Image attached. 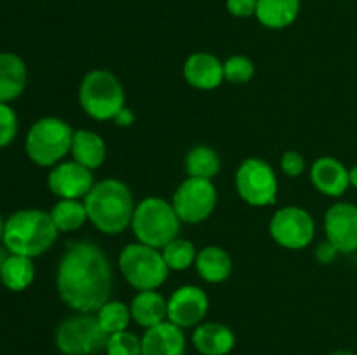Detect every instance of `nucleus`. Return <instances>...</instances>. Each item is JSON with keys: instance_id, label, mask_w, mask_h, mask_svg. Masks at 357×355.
<instances>
[{"instance_id": "1", "label": "nucleus", "mask_w": 357, "mask_h": 355, "mask_svg": "<svg viewBox=\"0 0 357 355\" xmlns=\"http://www.w3.org/2000/svg\"><path fill=\"white\" fill-rule=\"evenodd\" d=\"M114 274L107 254L91 240H70L59 258L56 287L61 301L77 313H96L110 301Z\"/></svg>"}, {"instance_id": "2", "label": "nucleus", "mask_w": 357, "mask_h": 355, "mask_svg": "<svg viewBox=\"0 0 357 355\" xmlns=\"http://www.w3.org/2000/svg\"><path fill=\"white\" fill-rule=\"evenodd\" d=\"M87 218L96 230L107 235H119L131 226L135 214V197L126 183L107 178L91 188L84 198Z\"/></svg>"}, {"instance_id": "3", "label": "nucleus", "mask_w": 357, "mask_h": 355, "mask_svg": "<svg viewBox=\"0 0 357 355\" xmlns=\"http://www.w3.org/2000/svg\"><path fill=\"white\" fill-rule=\"evenodd\" d=\"M58 233L49 212L40 209H21L6 219L2 244L10 254L33 260L54 246Z\"/></svg>"}, {"instance_id": "4", "label": "nucleus", "mask_w": 357, "mask_h": 355, "mask_svg": "<svg viewBox=\"0 0 357 355\" xmlns=\"http://www.w3.org/2000/svg\"><path fill=\"white\" fill-rule=\"evenodd\" d=\"M181 219L173 204L159 197L143 198L135 209L131 228L136 242L162 249L180 233Z\"/></svg>"}, {"instance_id": "5", "label": "nucleus", "mask_w": 357, "mask_h": 355, "mask_svg": "<svg viewBox=\"0 0 357 355\" xmlns=\"http://www.w3.org/2000/svg\"><path fill=\"white\" fill-rule=\"evenodd\" d=\"M73 129L58 117H44L33 122L24 139L28 159L40 167H54L72 150Z\"/></svg>"}, {"instance_id": "6", "label": "nucleus", "mask_w": 357, "mask_h": 355, "mask_svg": "<svg viewBox=\"0 0 357 355\" xmlns=\"http://www.w3.org/2000/svg\"><path fill=\"white\" fill-rule=\"evenodd\" d=\"M79 103L94 120H114L126 106L124 87L108 70H93L80 82Z\"/></svg>"}, {"instance_id": "7", "label": "nucleus", "mask_w": 357, "mask_h": 355, "mask_svg": "<svg viewBox=\"0 0 357 355\" xmlns=\"http://www.w3.org/2000/svg\"><path fill=\"white\" fill-rule=\"evenodd\" d=\"M119 268L128 284L136 291H153L169 275L160 249L142 242H131L119 254Z\"/></svg>"}, {"instance_id": "8", "label": "nucleus", "mask_w": 357, "mask_h": 355, "mask_svg": "<svg viewBox=\"0 0 357 355\" xmlns=\"http://www.w3.org/2000/svg\"><path fill=\"white\" fill-rule=\"evenodd\" d=\"M108 334L101 329L96 313H77L63 320L54 334L56 348L63 355H94L105 350Z\"/></svg>"}, {"instance_id": "9", "label": "nucleus", "mask_w": 357, "mask_h": 355, "mask_svg": "<svg viewBox=\"0 0 357 355\" xmlns=\"http://www.w3.org/2000/svg\"><path fill=\"white\" fill-rule=\"evenodd\" d=\"M236 188L239 197L253 207L274 204L278 198L279 181L267 160L251 157L241 162L236 173Z\"/></svg>"}, {"instance_id": "10", "label": "nucleus", "mask_w": 357, "mask_h": 355, "mask_svg": "<svg viewBox=\"0 0 357 355\" xmlns=\"http://www.w3.org/2000/svg\"><path fill=\"white\" fill-rule=\"evenodd\" d=\"M268 232L281 247L300 251L312 244L316 237V221L303 207L286 205L274 212L268 223Z\"/></svg>"}, {"instance_id": "11", "label": "nucleus", "mask_w": 357, "mask_h": 355, "mask_svg": "<svg viewBox=\"0 0 357 355\" xmlns=\"http://www.w3.org/2000/svg\"><path fill=\"white\" fill-rule=\"evenodd\" d=\"M216 202H218V191L211 180L187 178L176 188L171 204L181 223L197 225L213 214Z\"/></svg>"}, {"instance_id": "12", "label": "nucleus", "mask_w": 357, "mask_h": 355, "mask_svg": "<svg viewBox=\"0 0 357 355\" xmlns=\"http://www.w3.org/2000/svg\"><path fill=\"white\" fill-rule=\"evenodd\" d=\"M209 298L197 285H181L167 298V320L181 329L197 327L208 315Z\"/></svg>"}, {"instance_id": "13", "label": "nucleus", "mask_w": 357, "mask_h": 355, "mask_svg": "<svg viewBox=\"0 0 357 355\" xmlns=\"http://www.w3.org/2000/svg\"><path fill=\"white\" fill-rule=\"evenodd\" d=\"M93 171L84 167L75 160H63L51 167L47 176V187L58 198H73L84 200L94 187Z\"/></svg>"}, {"instance_id": "14", "label": "nucleus", "mask_w": 357, "mask_h": 355, "mask_svg": "<svg viewBox=\"0 0 357 355\" xmlns=\"http://www.w3.org/2000/svg\"><path fill=\"white\" fill-rule=\"evenodd\" d=\"M324 233L340 254L357 251V205L351 202L333 204L324 214Z\"/></svg>"}, {"instance_id": "15", "label": "nucleus", "mask_w": 357, "mask_h": 355, "mask_svg": "<svg viewBox=\"0 0 357 355\" xmlns=\"http://www.w3.org/2000/svg\"><path fill=\"white\" fill-rule=\"evenodd\" d=\"M185 352H187V338L183 329L169 320L145 329L143 333V355H185Z\"/></svg>"}, {"instance_id": "16", "label": "nucleus", "mask_w": 357, "mask_h": 355, "mask_svg": "<svg viewBox=\"0 0 357 355\" xmlns=\"http://www.w3.org/2000/svg\"><path fill=\"white\" fill-rule=\"evenodd\" d=\"M183 77L188 86L201 90H213L225 80L223 63L209 52H194L183 66Z\"/></svg>"}, {"instance_id": "17", "label": "nucleus", "mask_w": 357, "mask_h": 355, "mask_svg": "<svg viewBox=\"0 0 357 355\" xmlns=\"http://www.w3.org/2000/svg\"><path fill=\"white\" fill-rule=\"evenodd\" d=\"M310 180L326 197H342L351 187L349 181V169L333 157H321L310 167Z\"/></svg>"}, {"instance_id": "18", "label": "nucleus", "mask_w": 357, "mask_h": 355, "mask_svg": "<svg viewBox=\"0 0 357 355\" xmlns=\"http://www.w3.org/2000/svg\"><path fill=\"white\" fill-rule=\"evenodd\" d=\"M192 343L201 355H229L236 347V334L225 324L202 322L194 329Z\"/></svg>"}, {"instance_id": "19", "label": "nucleus", "mask_w": 357, "mask_h": 355, "mask_svg": "<svg viewBox=\"0 0 357 355\" xmlns=\"http://www.w3.org/2000/svg\"><path fill=\"white\" fill-rule=\"evenodd\" d=\"M28 70L23 59L14 52H0V103H10L23 94Z\"/></svg>"}, {"instance_id": "20", "label": "nucleus", "mask_w": 357, "mask_h": 355, "mask_svg": "<svg viewBox=\"0 0 357 355\" xmlns=\"http://www.w3.org/2000/svg\"><path fill=\"white\" fill-rule=\"evenodd\" d=\"M129 308L132 320L143 329H150L167 320V299L155 289L136 292Z\"/></svg>"}, {"instance_id": "21", "label": "nucleus", "mask_w": 357, "mask_h": 355, "mask_svg": "<svg viewBox=\"0 0 357 355\" xmlns=\"http://www.w3.org/2000/svg\"><path fill=\"white\" fill-rule=\"evenodd\" d=\"M70 153H72V160L94 171L105 164L107 145L98 132L89 131V129H80V131L73 132Z\"/></svg>"}, {"instance_id": "22", "label": "nucleus", "mask_w": 357, "mask_h": 355, "mask_svg": "<svg viewBox=\"0 0 357 355\" xmlns=\"http://www.w3.org/2000/svg\"><path fill=\"white\" fill-rule=\"evenodd\" d=\"M195 270L202 281L209 284H220L232 274V258L222 247L208 246L197 253Z\"/></svg>"}, {"instance_id": "23", "label": "nucleus", "mask_w": 357, "mask_h": 355, "mask_svg": "<svg viewBox=\"0 0 357 355\" xmlns=\"http://www.w3.org/2000/svg\"><path fill=\"white\" fill-rule=\"evenodd\" d=\"M300 13V0H258L257 19L271 30H282L295 23Z\"/></svg>"}, {"instance_id": "24", "label": "nucleus", "mask_w": 357, "mask_h": 355, "mask_svg": "<svg viewBox=\"0 0 357 355\" xmlns=\"http://www.w3.org/2000/svg\"><path fill=\"white\" fill-rule=\"evenodd\" d=\"M35 278V265L31 258L10 254L0 265V281L9 291L21 292L31 285Z\"/></svg>"}, {"instance_id": "25", "label": "nucleus", "mask_w": 357, "mask_h": 355, "mask_svg": "<svg viewBox=\"0 0 357 355\" xmlns=\"http://www.w3.org/2000/svg\"><path fill=\"white\" fill-rule=\"evenodd\" d=\"M49 214L58 232H75L82 228L86 221H89L84 200H73V198H59L52 205Z\"/></svg>"}, {"instance_id": "26", "label": "nucleus", "mask_w": 357, "mask_h": 355, "mask_svg": "<svg viewBox=\"0 0 357 355\" xmlns=\"http://www.w3.org/2000/svg\"><path fill=\"white\" fill-rule=\"evenodd\" d=\"M220 157L211 146L199 145L188 150L185 157V171L188 178H201V180H213L220 173Z\"/></svg>"}, {"instance_id": "27", "label": "nucleus", "mask_w": 357, "mask_h": 355, "mask_svg": "<svg viewBox=\"0 0 357 355\" xmlns=\"http://www.w3.org/2000/svg\"><path fill=\"white\" fill-rule=\"evenodd\" d=\"M96 319L100 322L101 329L110 336V334L128 329L129 322L132 320L131 308L126 303L117 301V299H110V301H107L98 310Z\"/></svg>"}, {"instance_id": "28", "label": "nucleus", "mask_w": 357, "mask_h": 355, "mask_svg": "<svg viewBox=\"0 0 357 355\" xmlns=\"http://www.w3.org/2000/svg\"><path fill=\"white\" fill-rule=\"evenodd\" d=\"M164 261H166L169 270H187L192 265H195V258H197V249H195L194 242L188 239H180L176 237L171 240L166 247L160 249Z\"/></svg>"}, {"instance_id": "29", "label": "nucleus", "mask_w": 357, "mask_h": 355, "mask_svg": "<svg viewBox=\"0 0 357 355\" xmlns=\"http://www.w3.org/2000/svg\"><path fill=\"white\" fill-rule=\"evenodd\" d=\"M105 352H107V355H143L142 338L128 329L110 334Z\"/></svg>"}, {"instance_id": "30", "label": "nucleus", "mask_w": 357, "mask_h": 355, "mask_svg": "<svg viewBox=\"0 0 357 355\" xmlns=\"http://www.w3.org/2000/svg\"><path fill=\"white\" fill-rule=\"evenodd\" d=\"M223 75L230 84H248L255 75V63L246 56H230L223 63Z\"/></svg>"}, {"instance_id": "31", "label": "nucleus", "mask_w": 357, "mask_h": 355, "mask_svg": "<svg viewBox=\"0 0 357 355\" xmlns=\"http://www.w3.org/2000/svg\"><path fill=\"white\" fill-rule=\"evenodd\" d=\"M17 129V115L9 103H0V148H6L16 139Z\"/></svg>"}, {"instance_id": "32", "label": "nucleus", "mask_w": 357, "mask_h": 355, "mask_svg": "<svg viewBox=\"0 0 357 355\" xmlns=\"http://www.w3.org/2000/svg\"><path fill=\"white\" fill-rule=\"evenodd\" d=\"M281 169L288 178L302 176L305 171V157L295 150H288L281 157Z\"/></svg>"}, {"instance_id": "33", "label": "nucleus", "mask_w": 357, "mask_h": 355, "mask_svg": "<svg viewBox=\"0 0 357 355\" xmlns=\"http://www.w3.org/2000/svg\"><path fill=\"white\" fill-rule=\"evenodd\" d=\"M258 0H227V9L236 17H251L257 14Z\"/></svg>"}, {"instance_id": "34", "label": "nucleus", "mask_w": 357, "mask_h": 355, "mask_svg": "<svg viewBox=\"0 0 357 355\" xmlns=\"http://www.w3.org/2000/svg\"><path fill=\"white\" fill-rule=\"evenodd\" d=\"M338 254L340 253H338V249L330 242V240H323V242L317 244L316 249H314V256H316V260L319 261L321 265L333 263V261L337 260Z\"/></svg>"}, {"instance_id": "35", "label": "nucleus", "mask_w": 357, "mask_h": 355, "mask_svg": "<svg viewBox=\"0 0 357 355\" xmlns=\"http://www.w3.org/2000/svg\"><path fill=\"white\" fill-rule=\"evenodd\" d=\"M114 122L119 125V127H129V125L135 122V113H132L128 106H124L117 115H115Z\"/></svg>"}, {"instance_id": "36", "label": "nucleus", "mask_w": 357, "mask_h": 355, "mask_svg": "<svg viewBox=\"0 0 357 355\" xmlns=\"http://www.w3.org/2000/svg\"><path fill=\"white\" fill-rule=\"evenodd\" d=\"M349 181H351V187L357 188V164L352 169H349Z\"/></svg>"}, {"instance_id": "37", "label": "nucleus", "mask_w": 357, "mask_h": 355, "mask_svg": "<svg viewBox=\"0 0 357 355\" xmlns=\"http://www.w3.org/2000/svg\"><path fill=\"white\" fill-rule=\"evenodd\" d=\"M3 226H6V219H3L2 214H0V242L3 240Z\"/></svg>"}, {"instance_id": "38", "label": "nucleus", "mask_w": 357, "mask_h": 355, "mask_svg": "<svg viewBox=\"0 0 357 355\" xmlns=\"http://www.w3.org/2000/svg\"><path fill=\"white\" fill-rule=\"evenodd\" d=\"M330 355H356V354H352V352H349V350H335V352H331Z\"/></svg>"}]
</instances>
